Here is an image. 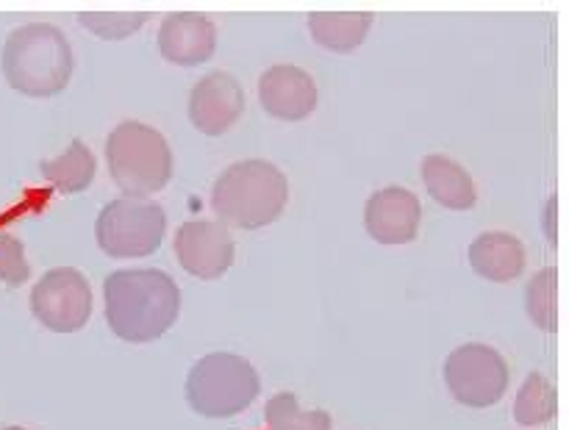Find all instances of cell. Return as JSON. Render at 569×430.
Wrapping results in <instances>:
<instances>
[{
	"mask_svg": "<svg viewBox=\"0 0 569 430\" xmlns=\"http://www.w3.org/2000/svg\"><path fill=\"white\" fill-rule=\"evenodd\" d=\"M0 70L22 98H56L72 78V48L50 22H28L6 37Z\"/></svg>",
	"mask_w": 569,
	"mask_h": 430,
	"instance_id": "7a4b0ae2",
	"label": "cell"
},
{
	"mask_svg": "<svg viewBox=\"0 0 569 430\" xmlns=\"http://www.w3.org/2000/svg\"><path fill=\"white\" fill-rule=\"evenodd\" d=\"M87 31H92L94 37L109 39V42H120V39L133 37L139 33V28L148 22L144 11H81L78 14Z\"/></svg>",
	"mask_w": 569,
	"mask_h": 430,
	"instance_id": "ffe728a7",
	"label": "cell"
},
{
	"mask_svg": "<svg viewBox=\"0 0 569 430\" xmlns=\"http://www.w3.org/2000/svg\"><path fill=\"white\" fill-rule=\"evenodd\" d=\"M259 103L276 120H306L317 109L315 78L295 64H272L259 78Z\"/></svg>",
	"mask_w": 569,
	"mask_h": 430,
	"instance_id": "7c38bea8",
	"label": "cell"
},
{
	"mask_svg": "<svg viewBox=\"0 0 569 430\" xmlns=\"http://www.w3.org/2000/svg\"><path fill=\"white\" fill-rule=\"evenodd\" d=\"M467 259L476 276L492 283H509L526 270V248L506 231H487L470 244Z\"/></svg>",
	"mask_w": 569,
	"mask_h": 430,
	"instance_id": "5bb4252c",
	"label": "cell"
},
{
	"mask_svg": "<svg viewBox=\"0 0 569 430\" xmlns=\"http://www.w3.org/2000/svg\"><path fill=\"white\" fill-rule=\"evenodd\" d=\"M289 203V181L264 159H244L226 167L211 187V209L222 226L259 231L283 214Z\"/></svg>",
	"mask_w": 569,
	"mask_h": 430,
	"instance_id": "3957f363",
	"label": "cell"
},
{
	"mask_svg": "<svg viewBox=\"0 0 569 430\" xmlns=\"http://www.w3.org/2000/svg\"><path fill=\"white\" fill-rule=\"evenodd\" d=\"M264 422L270 430H331L333 420L322 409H300L298 394L278 392L267 400Z\"/></svg>",
	"mask_w": 569,
	"mask_h": 430,
	"instance_id": "ac0fdd59",
	"label": "cell"
},
{
	"mask_svg": "<svg viewBox=\"0 0 569 430\" xmlns=\"http://www.w3.org/2000/svg\"><path fill=\"white\" fill-rule=\"evenodd\" d=\"M44 181L53 183L56 192L61 194H81L92 187L94 172H98V161H94L92 150L81 142V139H72L70 148L64 150L56 159L42 161L39 167Z\"/></svg>",
	"mask_w": 569,
	"mask_h": 430,
	"instance_id": "e0dca14e",
	"label": "cell"
},
{
	"mask_svg": "<svg viewBox=\"0 0 569 430\" xmlns=\"http://www.w3.org/2000/svg\"><path fill=\"white\" fill-rule=\"evenodd\" d=\"M189 122L203 137H222L244 111V89L231 72L214 70L189 92Z\"/></svg>",
	"mask_w": 569,
	"mask_h": 430,
	"instance_id": "30bf717a",
	"label": "cell"
},
{
	"mask_svg": "<svg viewBox=\"0 0 569 430\" xmlns=\"http://www.w3.org/2000/svg\"><path fill=\"white\" fill-rule=\"evenodd\" d=\"M106 164L126 198L148 200L172 178V150L156 128L126 120L106 137Z\"/></svg>",
	"mask_w": 569,
	"mask_h": 430,
	"instance_id": "277c9868",
	"label": "cell"
},
{
	"mask_svg": "<svg viewBox=\"0 0 569 430\" xmlns=\"http://www.w3.org/2000/svg\"><path fill=\"white\" fill-rule=\"evenodd\" d=\"M167 214L150 200L117 198L100 209L94 239L109 259H144L161 248Z\"/></svg>",
	"mask_w": 569,
	"mask_h": 430,
	"instance_id": "8992f818",
	"label": "cell"
},
{
	"mask_svg": "<svg viewBox=\"0 0 569 430\" xmlns=\"http://www.w3.org/2000/svg\"><path fill=\"white\" fill-rule=\"evenodd\" d=\"M187 403L206 420L242 414L261 394V378L248 359L237 353H209L187 376Z\"/></svg>",
	"mask_w": 569,
	"mask_h": 430,
	"instance_id": "5b68a950",
	"label": "cell"
},
{
	"mask_svg": "<svg viewBox=\"0 0 569 430\" xmlns=\"http://www.w3.org/2000/svg\"><path fill=\"white\" fill-rule=\"evenodd\" d=\"M237 256L231 233L222 222L189 220L176 231V259L192 278L217 281L226 276Z\"/></svg>",
	"mask_w": 569,
	"mask_h": 430,
	"instance_id": "9c48e42d",
	"label": "cell"
},
{
	"mask_svg": "<svg viewBox=\"0 0 569 430\" xmlns=\"http://www.w3.org/2000/svg\"><path fill=\"white\" fill-rule=\"evenodd\" d=\"M3 430H28V428H20V426H9V428H3Z\"/></svg>",
	"mask_w": 569,
	"mask_h": 430,
	"instance_id": "603a6c76",
	"label": "cell"
},
{
	"mask_svg": "<svg viewBox=\"0 0 569 430\" xmlns=\"http://www.w3.org/2000/svg\"><path fill=\"white\" fill-rule=\"evenodd\" d=\"M442 372L456 403L467 409H492L509 389V364L489 344H461L448 356Z\"/></svg>",
	"mask_w": 569,
	"mask_h": 430,
	"instance_id": "52a82bcc",
	"label": "cell"
},
{
	"mask_svg": "<svg viewBox=\"0 0 569 430\" xmlns=\"http://www.w3.org/2000/svg\"><path fill=\"white\" fill-rule=\"evenodd\" d=\"M376 17L370 11H315L309 14V31L320 48L331 53H350L370 33Z\"/></svg>",
	"mask_w": 569,
	"mask_h": 430,
	"instance_id": "2e32d148",
	"label": "cell"
},
{
	"mask_svg": "<svg viewBox=\"0 0 569 430\" xmlns=\"http://www.w3.org/2000/svg\"><path fill=\"white\" fill-rule=\"evenodd\" d=\"M31 276V267L26 261V248L17 237L0 231V281L9 289L22 287Z\"/></svg>",
	"mask_w": 569,
	"mask_h": 430,
	"instance_id": "7402d4cb",
	"label": "cell"
},
{
	"mask_svg": "<svg viewBox=\"0 0 569 430\" xmlns=\"http://www.w3.org/2000/svg\"><path fill=\"white\" fill-rule=\"evenodd\" d=\"M420 172L428 194H431L439 206H445V209L450 211L476 209V183H472V176L459 164V161L448 159V156L442 153H431L422 159Z\"/></svg>",
	"mask_w": 569,
	"mask_h": 430,
	"instance_id": "9a60e30c",
	"label": "cell"
},
{
	"mask_svg": "<svg viewBox=\"0 0 569 430\" xmlns=\"http://www.w3.org/2000/svg\"><path fill=\"white\" fill-rule=\"evenodd\" d=\"M422 206L415 192L403 187H387L370 194L365 206V231L378 244H409L417 239Z\"/></svg>",
	"mask_w": 569,
	"mask_h": 430,
	"instance_id": "8fae6325",
	"label": "cell"
},
{
	"mask_svg": "<svg viewBox=\"0 0 569 430\" xmlns=\"http://www.w3.org/2000/svg\"><path fill=\"white\" fill-rule=\"evenodd\" d=\"M106 322L120 342L148 344L164 337L181 314V289L167 272L117 270L103 281Z\"/></svg>",
	"mask_w": 569,
	"mask_h": 430,
	"instance_id": "6da1fadb",
	"label": "cell"
},
{
	"mask_svg": "<svg viewBox=\"0 0 569 430\" xmlns=\"http://www.w3.org/2000/svg\"><path fill=\"white\" fill-rule=\"evenodd\" d=\"M526 311L531 317V322L542 331L553 333L556 331V270L548 267V270L537 272V276L528 281L526 287Z\"/></svg>",
	"mask_w": 569,
	"mask_h": 430,
	"instance_id": "44dd1931",
	"label": "cell"
},
{
	"mask_svg": "<svg viewBox=\"0 0 569 430\" xmlns=\"http://www.w3.org/2000/svg\"><path fill=\"white\" fill-rule=\"evenodd\" d=\"M217 28L200 11H172L161 20L159 53L178 67H198L214 56Z\"/></svg>",
	"mask_w": 569,
	"mask_h": 430,
	"instance_id": "4fadbf2b",
	"label": "cell"
},
{
	"mask_svg": "<svg viewBox=\"0 0 569 430\" xmlns=\"http://www.w3.org/2000/svg\"><path fill=\"white\" fill-rule=\"evenodd\" d=\"M31 314L53 333H76L92 317V289L76 267L48 270L31 289Z\"/></svg>",
	"mask_w": 569,
	"mask_h": 430,
	"instance_id": "ba28073f",
	"label": "cell"
},
{
	"mask_svg": "<svg viewBox=\"0 0 569 430\" xmlns=\"http://www.w3.org/2000/svg\"><path fill=\"white\" fill-rule=\"evenodd\" d=\"M556 406H559V400H556L553 383L545 376H539V372H531L520 387V392H517L515 420L522 428L545 426V422L556 417Z\"/></svg>",
	"mask_w": 569,
	"mask_h": 430,
	"instance_id": "d6986e66",
	"label": "cell"
}]
</instances>
